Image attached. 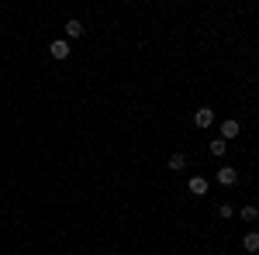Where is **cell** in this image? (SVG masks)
Listing matches in <instances>:
<instances>
[{
    "mask_svg": "<svg viewBox=\"0 0 259 255\" xmlns=\"http://www.w3.org/2000/svg\"><path fill=\"white\" fill-rule=\"evenodd\" d=\"M218 183H221V186H235V183H239V169H232V166H218Z\"/></svg>",
    "mask_w": 259,
    "mask_h": 255,
    "instance_id": "obj_1",
    "label": "cell"
},
{
    "mask_svg": "<svg viewBox=\"0 0 259 255\" xmlns=\"http://www.w3.org/2000/svg\"><path fill=\"white\" fill-rule=\"evenodd\" d=\"M49 56H52V59H69V41L56 38L52 45H49Z\"/></svg>",
    "mask_w": 259,
    "mask_h": 255,
    "instance_id": "obj_2",
    "label": "cell"
},
{
    "mask_svg": "<svg viewBox=\"0 0 259 255\" xmlns=\"http://www.w3.org/2000/svg\"><path fill=\"white\" fill-rule=\"evenodd\" d=\"M194 124H197V128H211V124H214V111H211V107L194 111Z\"/></svg>",
    "mask_w": 259,
    "mask_h": 255,
    "instance_id": "obj_3",
    "label": "cell"
},
{
    "mask_svg": "<svg viewBox=\"0 0 259 255\" xmlns=\"http://www.w3.org/2000/svg\"><path fill=\"white\" fill-rule=\"evenodd\" d=\"M187 190H190L194 196H204V193H207V179H204V176H190Z\"/></svg>",
    "mask_w": 259,
    "mask_h": 255,
    "instance_id": "obj_4",
    "label": "cell"
},
{
    "mask_svg": "<svg viewBox=\"0 0 259 255\" xmlns=\"http://www.w3.org/2000/svg\"><path fill=\"white\" fill-rule=\"evenodd\" d=\"M83 31H87V28H83V21H76V18L66 21V38H83Z\"/></svg>",
    "mask_w": 259,
    "mask_h": 255,
    "instance_id": "obj_5",
    "label": "cell"
},
{
    "mask_svg": "<svg viewBox=\"0 0 259 255\" xmlns=\"http://www.w3.org/2000/svg\"><path fill=\"white\" fill-rule=\"evenodd\" d=\"M239 131H242V124H239L235 118L221 121V135H225V138H239Z\"/></svg>",
    "mask_w": 259,
    "mask_h": 255,
    "instance_id": "obj_6",
    "label": "cell"
},
{
    "mask_svg": "<svg viewBox=\"0 0 259 255\" xmlns=\"http://www.w3.org/2000/svg\"><path fill=\"white\" fill-rule=\"evenodd\" d=\"M242 248L252 255V252H259V231H249V235L242 238Z\"/></svg>",
    "mask_w": 259,
    "mask_h": 255,
    "instance_id": "obj_7",
    "label": "cell"
},
{
    "mask_svg": "<svg viewBox=\"0 0 259 255\" xmlns=\"http://www.w3.org/2000/svg\"><path fill=\"white\" fill-rule=\"evenodd\" d=\"M166 166H169L173 173H183V169H187V156H183V152H177V156H169V162H166Z\"/></svg>",
    "mask_w": 259,
    "mask_h": 255,
    "instance_id": "obj_8",
    "label": "cell"
},
{
    "mask_svg": "<svg viewBox=\"0 0 259 255\" xmlns=\"http://www.w3.org/2000/svg\"><path fill=\"white\" fill-rule=\"evenodd\" d=\"M207 152H211V156H225V152H228V141H225V138H214V141H211V145H207Z\"/></svg>",
    "mask_w": 259,
    "mask_h": 255,
    "instance_id": "obj_9",
    "label": "cell"
},
{
    "mask_svg": "<svg viewBox=\"0 0 259 255\" xmlns=\"http://www.w3.org/2000/svg\"><path fill=\"white\" fill-rule=\"evenodd\" d=\"M242 221H259V207H252V203L242 207Z\"/></svg>",
    "mask_w": 259,
    "mask_h": 255,
    "instance_id": "obj_10",
    "label": "cell"
},
{
    "mask_svg": "<svg viewBox=\"0 0 259 255\" xmlns=\"http://www.w3.org/2000/svg\"><path fill=\"white\" fill-rule=\"evenodd\" d=\"M232 214H235V211H232L228 203H221V207H218V217H232Z\"/></svg>",
    "mask_w": 259,
    "mask_h": 255,
    "instance_id": "obj_11",
    "label": "cell"
}]
</instances>
